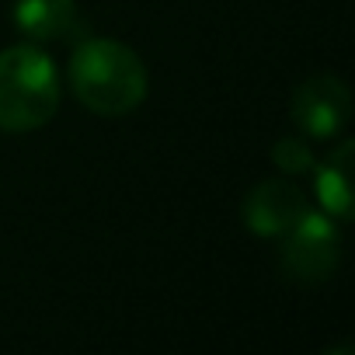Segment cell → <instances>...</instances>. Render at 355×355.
Listing matches in <instances>:
<instances>
[{
	"label": "cell",
	"instance_id": "obj_1",
	"mask_svg": "<svg viewBox=\"0 0 355 355\" xmlns=\"http://www.w3.org/2000/svg\"><path fill=\"white\" fill-rule=\"evenodd\" d=\"M70 91L94 115H129L146 98V67L115 39H80L70 56Z\"/></svg>",
	"mask_w": 355,
	"mask_h": 355
},
{
	"label": "cell",
	"instance_id": "obj_2",
	"mask_svg": "<svg viewBox=\"0 0 355 355\" xmlns=\"http://www.w3.org/2000/svg\"><path fill=\"white\" fill-rule=\"evenodd\" d=\"M60 108V73L39 46H11L0 53V129L32 132Z\"/></svg>",
	"mask_w": 355,
	"mask_h": 355
},
{
	"label": "cell",
	"instance_id": "obj_3",
	"mask_svg": "<svg viewBox=\"0 0 355 355\" xmlns=\"http://www.w3.org/2000/svg\"><path fill=\"white\" fill-rule=\"evenodd\" d=\"M282 272L296 282H324L338 272L341 261V234L338 220L324 209H306L286 234H282Z\"/></svg>",
	"mask_w": 355,
	"mask_h": 355
},
{
	"label": "cell",
	"instance_id": "obj_4",
	"mask_svg": "<svg viewBox=\"0 0 355 355\" xmlns=\"http://www.w3.org/2000/svg\"><path fill=\"white\" fill-rule=\"evenodd\" d=\"M293 125L303 129L313 139H334L352 115V94L334 73L306 77L293 91Z\"/></svg>",
	"mask_w": 355,
	"mask_h": 355
},
{
	"label": "cell",
	"instance_id": "obj_5",
	"mask_svg": "<svg viewBox=\"0 0 355 355\" xmlns=\"http://www.w3.org/2000/svg\"><path fill=\"white\" fill-rule=\"evenodd\" d=\"M306 209L310 199L293 182H261L244 196L241 216L258 237H282Z\"/></svg>",
	"mask_w": 355,
	"mask_h": 355
},
{
	"label": "cell",
	"instance_id": "obj_6",
	"mask_svg": "<svg viewBox=\"0 0 355 355\" xmlns=\"http://www.w3.org/2000/svg\"><path fill=\"white\" fill-rule=\"evenodd\" d=\"M352 157H355L352 139L338 143L327 153V160L317 164V178H313L320 209L331 220H338V223H348L352 220Z\"/></svg>",
	"mask_w": 355,
	"mask_h": 355
},
{
	"label": "cell",
	"instance_id": "obj_7",
	"mask_svg": "<svg viewBox=\"0 0 355 355\" xmlns=\"http://www.w3.org/2000/svg\"><path fill=\"white\" fill-rule=\"evenodd\" d=\"M15 25L32 42H53L77 32V0H15Z\"/></svg>",
	"mask_w": 355,
	"mask_h": 355
},
{
	"label": "cell",
	"instance_id": "obj_8",
	"mask_svg": "<svg viewBox=\"0 0 355 355\" xmlns=\"http://www.w3.org/2000/svg\"><path fill=\"white\" fill-rule=\"evenodd\" d=\"M272 160H275L286 174H306V171H313V153H310V146H306L300 136H282V139H275Z\"/></svg>",
	"mask_w": 355,
	"mask_h": 355
}]
</instances>
